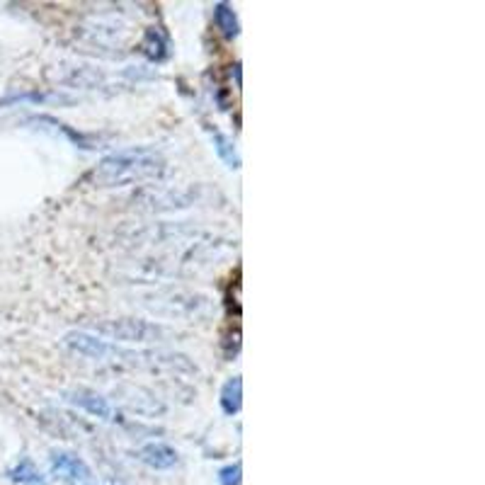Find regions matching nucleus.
I'll return each mask as SVG.
<instances>
[{"mask_svg":"<svg viewBox=\"0 0 485 485\" xmlns=\"http://www.w3.org/2000/svg\"><path fill=\"white\" fill-rule=\"evenodd\" d=\"M167 175V161L156 148H126L107 156L93 172V185L100 190L161 182Z\"/></svg>","mask_w":485,"mask_h":485,"instance_id":"1","label":"nucleus"},{"mask_svg":"<svg viewBox=\"0 0 485 485\" xmlns=\"http://www.w3.org/2000/svg\"><path fill=\"white\" fill-rule=\"evenodd\" d=\"M144 306L158 318L167 320H204L211 315L214 304L209 296L194 291L167 289L144 296Z\"/></svg>","mask_w":485,"mask_h":485,"instance_id":"2","label":"nucleus"},{"mask_svg":"<svg viewBox=\"0 0 485 485\" xmlns=\"http://www.w3.org/2000/svg\"><path fill=\"white\" fill-rule=\"evenodd\" d=\"M93 333L97 338L107 342H129V345H151V342H163L172 338V333L165 325L156 320L144 318H112V320H97L93 325Z\"/></svg>","mask_w":485,"mask_h":485,"instance_id":"3","label":"nucleus"},{"mask_svg":"<svg viewBox=\"0 0 485 485\" xmlns=\"http://www.w3.org/2000/svg\"><path fill=\"white\" fill-rule=\"evenodd\" d=\"M204 202V187H190V190H167V192H148L134 199L141 204L144 211H172V209H190L194 204Z\"/></svg>","mask_w":485,"mask_h":485,"instance_id":"4","label":"nucleus"},{"mask_svg":"<svg viewBox=\"0 0 485 485\" xmlns=\"http://www.w3.org/2000/svg\"><path fill=\"white\" fill-rule=\"evenodd\" d=\"M66 403L80 408L88 415L97 417V420L105 422H117L119 420V412L114 410V405L110 403V398H105L102 393L93 391V388H70V391L64 393Z\"/></svg>","mask_w":485,"mask_h":485,"instance_id":"5","label":"nucleus"},{"mask_svg":"<svg viewBox=\"0 0 485 485\" xmlns=\"http://www.w3.org/2000/svg\"><path fill=\"white\" fill-rule=\"evenodd\" d=\"M64 345L68 350H73L75 355H83L95 361H107L112 357V342L97 338L95 333H88V330H70V333H66Z\"/></svg>","mask_w":485,"mask_h":485,"instance_id":"6","label":"nucleus"},{"mask_svg":"<svg viewBox=\"0 0 485 485\" xmlns=\"http://www.w3.org/2000/svg\"><path fill=\"white\" fill-rule=\"evenodd\" d=\"M194 228L187 223H151V226L141 228L131 236V245H158V243H172L182 241L187 236H194Z\"/></svg>","mask_w":485,"mask_h":485,"instance_id":"7","label":"nucleus"},{"mask_svg":"<svg viewBox=\"0 0 485 485\" xmlns=\"http://www.w3.org/2000/svg\"><path fill=\"white\" fill-rule=\"evenodd\" d=\"M114 393L131 412H136V415L156 417L165 412V405H163L151 391H146V388H141V386H119Z\"/></svg>","mask_w":485,"mask_h":485,"instance_id":"8","label":"nucleus"},{"mask_svg":"<svg viewBox=\"0 0 485 485\" xmlns=\"http://www.w3.org/2000/svg\"><path fill=\"white\" fill-rule=\"evenodd\" d=\"M51 468H54V473L75 483H85L93 478V471H90L88 463L68 452H51Z\"/></svg>","mask_w":485,"mask_h":485,"instance_id":"9","label":"nucleus"},{"mask_svg":"<svg viewBox=\"0 0 485 485\" xmlns=\"http://www.w3.org/2000/svg\"><path fill=\"white\" fill-rule=\"evenodd\" d=\"M136 456H139V461H144L146 466L156 468V471H167V468H172L177 461H180L175 449H172L170 444H163V442L144 444Z\"/></svg>","mask_w":485,"mask_h":485,"instance_id":"10","label":"nucleus"},{"mask_svg":"<svg viewBox=\"0 0 485 485\" xmlns=\"http://www.w3.org/2000/svg\"><path fill=\"white\" fill-rule=\"evenodd\" d=\"M218 403H221V410L226 412V415H238V412H241V408H243V379L241 376H231V379L221 386Z\"/></svg>","mask_w":485,"mask_h":485,"instance_id":"11","label":"nucleus"},{"mask_svg":"<svg viewBox=\"0 0 485 485\" xmlns=\"http://www.w3.org/2000/svg\"><path fill=\"white\" fill-rule=\"evenodd\" d=\"M214 22L221 29V34L226 39H236L241 34V22H238L236 10L228 3H216L214 5Z\"/></svg>","mask_w":485,"mask_h":485,"instance_id":"12","label":"nucleus"},{"mask_svg":"<svg viewBox=\"0 0 485 485\" xmlns=\"http://www.w3.org/2000/svg\"><path fill=\"white\" fill-rule=\"evenodd\" d=\"M209 134H211V141H214V148H216L218 158H221L231 170H238V167H241V156H238L233 141L228 139L226 134H221L218 129H211V126H209Z\"/></svg>","mask_w":485,"mask_h":485,"instance_id":"13","label":"nucleus"},{"mask_svg":"<svg viewBox=\"0 0 485 485\" xmlns=\"http://www.w3.org/2000/svg\"><path fill=\"white\" fill-rule=\"evenodd\" d=\"M141 49L146 51V56L151 61H163L167 59V37L161 32L158 27H151L146 32L144 42H141Z\"/></svg>","mask_w":485,"mask_h":485,"instance_id":"14","label":"nucleus"},{"mask_svg":"<svg viewBox=\"0 0 485 485\" xmlns=\"http://www.w3.org/2000/svg\"><path fill=\"white\" fill-rule=\"evenodd\" d=\"M10 478H13L15 483H22V485H44L47 483V478L39 473V468L34 466L29 458H22V461L10 471Z\"/></svg>","mask_w":485,"mask_h":485,"instance_id":"15","label":"nucleus"},{"mask_svg":"<svg viewBox=\"0 0 485 485\" xmlns=\"http://www.w3.org/2000/svg\"><path fill=\"white\" fill-rule=\"evenodd\" d=\"M241 463H231V466L221 468L218 473V483L221 485H241Z\"/></svg>","mask_w":485,"mask_h":485,"instance_id":"16","label":"nucleus"}]
</instances>
